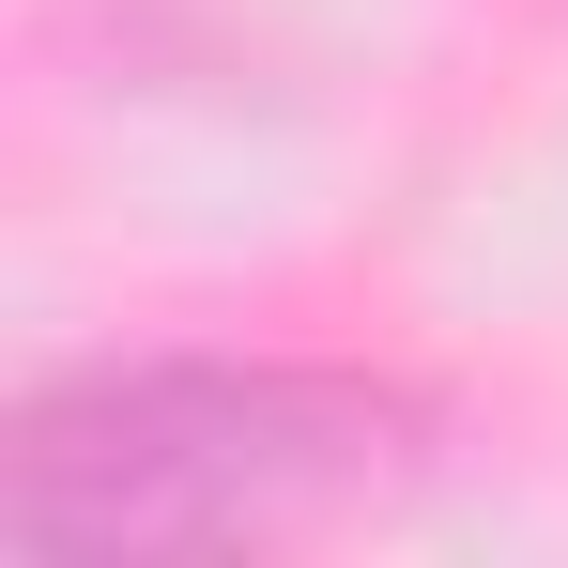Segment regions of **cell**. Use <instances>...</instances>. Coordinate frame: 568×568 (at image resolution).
I'll use <instances>...</instances> for the list:
<instances>
[{
  "label": "cell",
  "mask_w": 568,
  "mask_h": 568,
  "mask_svg": "<svg viewBox=\"0 0 568 568\" xmlns=\"http://www.w3.org/2000/svg\"><path fill=\"white\" fill-rule=\"evenodd\" d=\"M415 399L354 369H231V354H154V369L47 384L0 446V538L16 554H231L292 538L399 476Z\"/></svg>",
  "instance_id": "cell-1"
}]
</instances>
